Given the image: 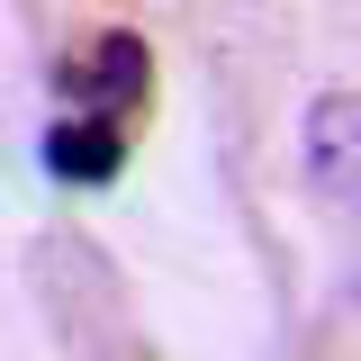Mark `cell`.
Wrapping results in <instances>:
<instances>
[{
  "mask_svg": "<svg viewBox=\"0 0 361 361\" xmlns=\"http://www.w3.org/2000/svg\"><path fill=\"white\" fill-rule=\"evenodd\" d=\"M145 90H154V54L135 27H99L82 37L63 63H54V99H63V118H99V127H118L127 109H145Z\"/></svg>",
  "mask_w": 361,
  "mask_h": 361,
  "instance_id": "1",
  "label": "cell"
},
{
  "mask_svg": "<svg viewBox=\"0 0 361 361\" xmlns=\"http://www.w3.org/2000/svg\"><path fill=\"white\" fill-rule=\"evenodd\" d=\"M45 172L73 180V190H99V180H118V163H127V135L99 127V118H54V127L37 135Z\"/></svg>",
  "mask_w": 361,
  "mask_h": 361,
  "instance_id": "2",
  "label": "cell"
},
{
  "mask_svg": "<svg viewBox=\"0 0 361 361\" xmlns=\"http://www.w3.org/2000/svg\"><path fill=\"white\" fill-rule=\"evenodd\" d=\"M307 180L325 190V199L353 190V99H343V90H325V99L307 109Z\"/></svg>",
  "mask_w": 361,
  "mask_h": 361,
  "instance_id": "3",
  "label": "cell"
}]
</instances>
